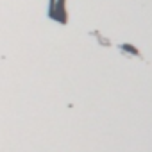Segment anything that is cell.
<instances>
[{"label": "cell", "mask_w": 152, "mask_h": 152, "mask_svg": "<svg viewBox=\"0 0 152 152\" xmlns=\"http://www.w3.org/2000/svg\"><path fill=\"white\" fill-rule=\"evenodd\" d=\"M49 16L59 24H66L68 21V14H66V7H64V0H50L49 6Z\"/></svg>", "instance_id": "1"}, {"label": "cell", "mask_w": 152, "mask_h": 152, "mask_svg": "<svg viewBox=\"0 0 152 152\" xmlns=\"http://www.w3.org/2000/svg\"><path fill=\"white\" fill-rule=\"evenodd\" d=\"M120 49H122V50H125V52H129V54H133V56H140L138 49H134L133 45H127V43H123V45H122Z\"/></svg>", "instance_id": "2"}]
</instances>
